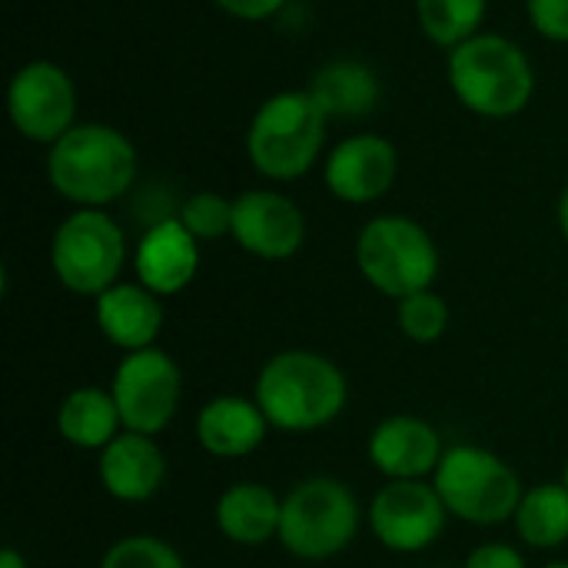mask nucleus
<instances>
[{
  "label": "nucleus",
  "instance_id": "obj_29",
  "mask_svg": "<svg viewBox=\"0 0 568 568\" xmlns=\"http://www.w3.org/2000/svg\"><path fill=\"white\" fill-rule=\"evenodd\" d=\"M213 3L236 20H270L286 7V0H213Z\"/></svg>",
  "mask_w": 568,
  "mask_h": 568
},
{
  "label": "nucleus",
  "instance_id": "obj_2",
  "mask_svg": "<svg viewBox=\"0 0 568 568\" xmlns=\"http://www.w3.org/2000/svg\"><path fill=\"white\" fill-rule=\"evenodd\" d=\"M133 140L106 123H77L47 150V183L77 210H103L136 183Z\"/></svg>",
  "mask_w": 568,
  "mask_h": 568
},
{
  "label": "nucleus",
  "instance_id": "obj_23",
  "mask_svg": "<svg viewBox=\"0 0 568 568\" xmlns=\"http://www.w3.org/2000/svg\"><path fill=\"white\" fill-rule=\"evenodd\" d=\"M489 0H416V23L443 50H456L459 43L483 33Z\"/></svg>",
  "mask_w": 568,
  "mask_h": 568
},
{
  "label": "nucleus",
  "instance_id": "obj_33",
  "mask_svg": "<svg viewBox=\"0 0 568 568\" xmlns=\"http://www.w3.org/2000/svg\"><path fill=\"white\" fill-rule=\"evenodd\" d=\"M562 483H566V489H568V463H566V469H562Z\"/></svg>",
  "mask_w": 568,
  "mask_h": 568
},
{
  "label": "nucleus",
  "instance_id": "obj_11",
  "mask_svg": "<svg viewBox=\"0 0 568 568\" xmlns=\"http://www.w3.org/2000/svg\"><path fill=\"white\" fill-rule=\"evenodd\" d=\"M7 113L23 140L53 146L77 126V83L60 63L30 60L10 77Z\"/></svg>",
  "mask_w": 568,
  "mask_h": 568
},
{
  "label": "nucleus",
  "instance_id": "obj_15",
  "mask_svg": "<svg viewBox=\"0 0 568 568\" xmlns=\"http://www.w3.org/2000/svg\"><path fill=\"white\" fill-rule=\"evenodd\" d=\"M366 453L373 469L386 476V483H393V479H433L446 446L433 423L399 413L376 423Z\"/></svg>",
  "mask_w": 568,
  "mask_h": 568
},
{
  "label": "nucleus",
  "instance_id": "obj_13",
  "mask_svg": "<svg viewBox=\"0 0 568 568\" xmlns=\"http://www.w3.org/2000/svg\"><path fill=\"white\" fill-rule=\"evenodd\" d=\"M399 176V150L379 133H353L323 163V183L339 203L366 206L383 200Z\"/></svg>",
  "mask_w": 568,
  "mask_h": 568
},
{
  "label": "nucleus",
  "instance_id": "obj_34",
  "mask_svg": "<svg viewBox=\"0 0 568 568\" xmlns=\"http://www.w3.org/2000/svg\"><path fill=\"white\" fill-rule=\"evenodd\" d=\"M433 568H446V566H433Z\"/></svg>",
  "mask_w": 568,
  "mask_h": 568
},
{
  "label": "nucleus",
  "instance_id": "obj_4",
  "mask_svg": "<svg viewBox=\"0 0 568 568\" xmlns=\"http://www.w3.org/2000/svg\"><path fill=\"white\" fill-rule=\"evenodd\" d=\"M329 116L310 90H283L266 97L246 130V153L260 176L290 183L306 176L326 143Z\"/></svg>",
  "mask_w": 568,
  "mask_h": 568
},
{
  "label": "nucleus",
  "instance_id": "obj_24",
  "mask_svg": "<svg viewBox=\"0 0 568 568\" xmlns=\"http://www.w3.org/2000/svg\"><path fill=\"white\" fill-rule=\"evenodd\" d=\"M449 320H453L449 303L436 290H419V293H409L396 303L399 333L419 346L439 343L449 329Z\"/></svg>",
  "mask_w": 568,
  "mask_h": 568
},
{
  "label": "nucleus",
  "instance_id": "obj_9",
  "mask_svg": "<svg viewBox=\"0 0 568 568\" xmlns=\"http://www.w3.org/2000/svg\"><path fill=\"white\" fill-rule=\"evenodd\" d=\"M110 393L116 399L123 429L160 436L180 413L183 403V369L160 346L123 353L113 369Z\"/></svg>",
  "mask_w": 568,
  "mask_h": 568
},
{
  "label": "nucleus",
  "instance_id": "obj_17",
  "mask_svg": "<svg viewBox=\"0 0 568 568\" xmlns=\"http://www.w3.org/2000/svg\"><path fill=\"white\" fill-rule=\"evenodd\" d=\"M163 300L143 283H116L93 300V323L100 336L120 353H140L156 346L163 329Z\"/></svg>",
  "mask_w": 568,
  "mask_h": 568
},
{
  "label": "nucleus",
  "instance_id": "obj_20",
  "mask_svg": "<svg viewBox=\"0 0 568 568\" xmlns=\"http://www.w3.org/2000/svg\"><path fill=\"white\" fill-rule=\"evenodd\" d=\"M310 97L329 120H359L369 116L383 100L379 73L363 60H329L310 77Z\"/></svg>",
  "mask_w": 568,
  "mask_h": 568
},
{
  "label": "nucleus",
  "instance_id": "obj_19",
  "mask_svg": "<svg viewBox=\"0 0 568 568\" xmlns=\"http://www.w3.org/2000/svg\"><path fill=\"white\" fill-rule=\"evenodd\" d=\"M283 496L263 483H233L220 493L213 506V523L220 536L240 549H260L280 539Z\"/></svg>",
  "mask_w": 568,
  "mask_h": 568
},
{
  "label": "nucleus",
  "instance_id": "obj_27",
  "mask_svg": "<svg viewBox=\"0 0 568 568\" xmlns=\"http://www.w3.org/2000/svg\"><path fill=\"white\" fill-rule=\"evenodd\" d=\"M532 27L556 43H568V0H526Z\"/></svg>",
  "mask_w": 568,
  "mask_h": 568
},
{
  "label": "nucleus",
  "instance_id": "obj_26",
  "mask_svg": "<svg viewBox=\"0 0 568 568\" xmlns=\"http://www.w3.org/2000/svg\"><path fill=\"white\" fill-rule=\"evenodd\" d=\"M97 568H186L176 546H170L160 536H123L116 539Z\"/></svg>",
  "mask_w": 568,
  "mask_h": 568
},
{
  "label": "nucleus",
  "instance_id": "obj_7",
  "mask_svg": "<svg viewBox=\"0 0 568 568\" xmlns=\"http://www.w3.org/2000/svg\"><path fill=\"white\" fill-rule=\"evenodd\" d=\"M356 266L376 293L399 303L409 293L433 290L439 276V250L429 230L413 216L383 213L359 230Z\"/></svg>",
  "mask_w": 568,
  "mask_h": 568
},
{
  "label": "nucleus",
  "instance_id": "obj_3",
  "mask_svg": "<svg viewBox=\"0 0 568 568\" xmlns=\"http://www.w3.org/2000/svg\"><path fill=\"white\" fill-rule=\"evenodd\" d=\"M446 73L456 100L486 120H509L523 113L536 93L532 60L503 33H476L449 50Z\"/></svg>",
  "mask_w": 568,
  "mask_h": 568
},
{
  "label": "nucleus",
  "instance_id": "obj_12",
  "mask_svg": "<svg viewBox=\"0 0 568 568\" xmlns=\"http://www.w3.org/2000/svg\"><path fill=\"white\" fill-rule=\"evenodd\" d=\"M233 243L263 260L283 263L303 250L306 216L303 210L276 190H246L233 196Z\"/></svg>",
  "mask_w": 568,
  "mask_h": 568
},
{
  "label": "nucleus",
  "instance_id": "obj_5",
  "mask_svg": "<svg viewBox=\"0 0 568 568\" xmlns=\"http://www.w3.org/2000/svg\"><path fill=\"white\" fill-rule=\"evenodd\" d=\"M359 523V499L343 479L310 476L283 496L276 542L300 562H326L353 546Z\"/></svg>",
  "mask_w": 568,
  "mask_h": 568
},
{
  "label": "nucleus",
  "instance_id": "obj_18",
  "mask_svg": "<svg viewBox=\"0 0 568 568\" xmlns=\"http://www.w3.org/2000/svg\"><path fill=\"white\" fill-rule=\"evenodd\" d=\"M270 429L273 426L266 423L253 396H213L200 406L193 423L200 449L213 459H243L256 453L266 443Z\"/></svg>",
  "mask_w": 568,
  "mask_h": 568
},
{
  "label": "nucleus",
  "instance_id": "obj_25",
  "mask_svg": "<svg viewBox=\"0 0 568 568\" xmlns=\"http://www.w3.org/2000/svg\"><path fill=\"white\" fill-rule=\"evenodd\" d=\"M176 216L200 243L223 240L233 233V200H226L223 193H213V190H200V193L186 196L180 203Z\"/></svg>",
  "mask_w": 568,
  "mask_h": 568
},
{
  "label": "nucleus",
  "instance_id": "obj_22",
  "mask_svg": "<svg viewBox=\"0 0 568 568\" xmlns=\"http://www.w3.org/2000/svg\"><path fill=\"white\" fill-rule=\"evenodd\" d=\"M516 536L529 549H559L568 542V489L566 483H539L523 493L513 516Z\"/></svg>",
  "mask_w": 568,
  "mask_h": 568
},
{
  "label": "nucleus",
  "instance_id": "obj_32",
  "mask_svg": "<svg viewBox=\"0 0 568 568\" xmlns=\"http://www.w3.org/2000/svg\"><path fill=\"white\" fill-rule=\"evenodd\" d=\"M542 568H568V559H559V562H549V566Z\"/></svg>",
  "mask_w": 568,
  "mask_h": 568
},
{
  "label": "nucleus",
  "instance_id": "obj_31",
  "mask_svg": "<svg viewBox=\"0 0 568 568\" xmlns=\"http://www.w3.org/2000/svg\"><path fill=\"white\" fill-rule=\"evenodd\" d=\"M556 216H559V230H562V236L568 240V183H566V190H562V196H559V210H556Z\"/></svg>",
  "mask_w": 568,
  "mask_h": 568
},
{
  "label": "nucleus",
  "instance_id": "obj_28",
  "mask_svg": "<svg viewBox=\"0 0 568 568\" xmlns=\"http://www.w3.org/2000/svg\"><path fill=\"white\" fill-rule=\"evenodd\" d=\"M463 568H526V559L509 542H486V546H476L466 556Z\"/></svg>",
  "mask_w": 568,
  "mask_h": 568
},
{
  "label": "nucleus",
  "instance_id": "obj_10",
  "mask_svg": "<svg viewBox=\"0 0 568 568\" xmlns=\"http://www.w3.org/2000/svg\"><path fill=\"white\" fill-rule=\"evenodd\" d=\"M366 519L383 549L416 556L439 542L453 516L433 479H393L373 496Z\"/></svg>",
  "mask_w": 568,
  "mask_h": 568
},
{
  "label": "nucleus",
  "instance_id": "obj_21",
  "mask_svg": "<svg viewBox=\"0 0 568 568\" xmlns=\"http://www.w3.org/2000/svg\"><path fill=\"white\" fill-rule=\"evenodd\" d=\"M57 433L73 449L103 453L123 433V419H120L110 386L70 389L57 409Z\"/></svg>",
  "mask_w": 568,
  "mask_h": 568
},
{
  "label": "nucleus",
  "instance_id": "obj_8",
  "mask_svg": "<svg viewBox=\"0 0 568 568\" xmlns=\"http://www.w3.org/2000/svg\"><path fill=\"white\" fill-rule=\"evenodd\" d=\"M126 256V233L106 210H73L50 240L53 276L73 296L97 300L116 286Z\"/></svg>",
  "mask_w": 568,
  "mask_h": 568
},
{
  "label": "nucleus",
  "instance_id": "obj_14",
  "mask_svg": "<svg viewBox=\"0 0 568 568\" xmlns=\"http://www.w3.org/2000/svg\"><path fill=\"white\" fill-rule=\"evenodd\" d=\"M200 273V240L180 216L153 220L133 246V276L160 300L183 293Z\"/></svg>",
  "mask_w": 568,
  "mask_h": 568
},
{
  "label": "nucleus",
  "instance_id": "obj_30",
  "mask_svg": "<svg viewBox=\"0 0 568 568\" xmlns=\"http://www.w3.org/2000/svg\"><path fill=\"white\" fill-rule=\"evenodd\" d=\"M0 568H30L27 566V556L17 552V549H3L0 552Z\"/></svg>",
  "mask_w": 568,
  "mask_h": 568
},
{
  "label": "nucleus",
  "instance_id": "obj_1",
  "mask_svg": "<svg viewBox=\"0 0 568 568\" xmlns=\"http://www.w3.org/2000/svg\"><path fill=\"white\" fill-rule=\"evenodd\" d=\"M253 399L273 429L306 436L343 416L349 383L329 356L316 349H283L260 366Z\"/></svg>",
  "mask_w": 568,
  "mask_h": 568
},
{
  "label": "nucleus",
  "instance_id": "obj_6",
  "mask_svg": "<svg viewBox=\"0 0 568 568\" xmlns=\"http://www.w3.org/2000/svg\"><path fill=\"white\" fill-rule=\"evenodd\" d=\"M433 486L439 489L453 519L479 529L513 523L526 493L516 469L503 456L473 443H459L443 453Z\"/></svg>",
  "mask_w": 568,
  "mask_h": 568
},
{
  "label": "nucleus",
  "instance_id": "obj_16",
  "mask_svg": "<svg viewBox=\"0 0 568 568\" xmlns=\"http://www.w3.org/2000/svg\"><path fill=\"white\" fill-rule=\"evenodd\" d=\"M97 479L116 503H150L166 483V453L156 436L123 429L103 453H97Z\"/></svg>",
  "mask_w": 568,
  "mask_h": 568
}]
</instances>
